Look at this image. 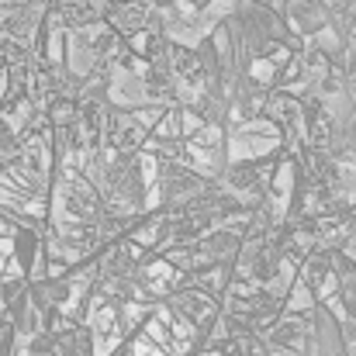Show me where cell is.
<instances>
[{"mask_svg": "<svg viewBox=\"0 0 356 356\" xmlns=\"http://www.w3.org/2000/svg\"><path fill=\"white\" fill-rule=\"evenodd\" d=\"M270 3L287 17V24L298 35H322L329 28V7H325V0H270Z\"/></svg>", "mask_w": 356, "mask_h": 356, "instance_id": "6da1fadb", "label": "cell"}, {"mask_svg": "<svg viewBox=\"0 0 356 356\" xmlns=\"http://www.w3.org/2000/svg\"><path fill=\"white\" fill-rule=\"evenodd\" d=\"M312 346H315V356H350L346 325H339L336 315L325 305H315V315H312Z\"/></svg>", "mask_w": 356, "mask_h": 356, "instance_id": "7a4b0ae2", "label": "cell"}, {"mask_svg": "<svg viewBox=\"0 0 356 356\" xmlns=\"http://www.w3.org/2000/svg\"><path fill=\"white\" fill-rule=\"evenodd\" d=\"M208 191V180H201L197 173H191L180 163L163 166V194L166 201H187V197H201Z\"/></svg>", "mask_w": 356, "mask_h": 356, "instance_id": "3957f363", "label": "cell"}, {"mask_svg": "<svg viewBox=\"0 0 356 356\" xmlns=\"http://www.w3.org/2000/svg\"><path fill=\"white\" fill-rule=\"evenodd\" d=\"M111 177V187L128 208H142V197H145V187H142V173L131 159H115V166L108 170Z\"/></svg>", "mask_w": 356, "mask_h": 356, "instance_id": "277c9868", "label": "cell"}, {"mask_svg": "<svg viewBox=\"0 0 356 356\" xmlns=\"http://www.w3.org/2000/svg\"><path fill=\"white\" fill-rule=\"evenodd\" d=\"M70 298V280H59V277H45V280H35V284H28V301L42 312V315H49V312H56L63 301Z\"/></svg>", "mask_w": 356, "mask_h": 356, "instance_id": "5b68a950", "label": "cell"}, {"mask_svg": "<svg viewBox=\"0 0 356 356\" xmlns=\"http://www.w3.org/2000/svg\"><path fill=\"white\" fill-rule=\"evenodd\" d=\"M332 277H336V287H339V301L346 308V315L356 322V263L346 252H332Z\"/></svg>", "mask_w": 356, "mask_h": 356, "instance_id": "8992f818", "label": "cell"}, {"mask_svg": "<svg viewBox=\"0 0 356 356\" xmlns=\"http://www.w3.org/2000/svg\"><path fill=\"white\" fill-rule=\"evenodd\" d=\"M201 249H204L208 259L225 263V259H236L238 252H242V238L232 236V232H215V236H208L201 242Z\"/></svg>", "mask_w": 356, "mask_h": 356, "instance_id": "52a82bcc", "label": "cell"}, {"mask_svg": "<svg viewBox=\"0 0 356 356\" xmlns=\"http://www.w3.org/2000/svg\"><path fill=\"white\" fill-rule=\"evenodd\" d=\"M56 350L63 356H94L90 336H87L83 329H73V332H66V336H56Z\"/></svg>", "mask_w": 356, "mask_h": 356, "instance_id": "ba28073f", "label": "cell"}, {"mask_svg": "<svg viewBox=\"0 0 356 356\" xmlns=\"http://www.w3.org/2000/svg\"><path fill=\"white\" fill-rule=\"evenodd\" d=\"M14 252H17L21 270H31L35 252H38V238H35V232H31V229H21V232L14 236Z\"/></svg>", "mask_w": 356, "mask_h": 356, "instance_id": "9c48e42d", "label": "cell"}, {"mask_svg": "<svg viewBox=\"0 0 356 356\" xmlns=\"http://www.w3.org/2000/svg\"><path fill=\"white\" fill-rule=\"evenodd\" d=\"M90 66H94V49L83 42V38H76L73 42V73H90Z\"/></svg>", "mask_w": 356, "mask_h": 356, "instance_id": "30bf717a", "label": "cell"}, {"mask_svg": "<svg viewBox=\"0 0 356 356\" xmlns=\"http://www.w3.org/2000/svg\"><path fill=\"white\" fill-rule=\"evenodd\" d=\"M14 336H17L14 322H3V325H0V356H10V350H14Z\"/></svg>", "mask_w": 356, "mask_h": 356, "instance_id": "8fae6325", "label": "cell"}, {"mask_svg": "<svg viewBox=\"0 0 356 356\" xmlns=\"http://www.w3.org/2000/svg\"><path fill=\"white\" fill-rule=\"evenodd\" d=\"M17 152V142H14V135L0 124V156H14Z\"/></svg>", "mask_w": 356, "mask_h": 356, "instance_id": "7c38bea8", "label": "cell"}, {"mask_svg": "<svg viewBox=\"0 0 356 356\" xmlns=\"http://www.w3.org/2000/svg\"><path fill=\"white\" fill-rule=\"evenodd\" d=\"M245 356H273V353H266V350H263V343H259V339H252V343H245Z\"/></svg>", "mask_w": 356, "mask_h": 356, "instance_id": "4fadbf2b", "label": "cell"}, {"mask_svg": "<svg viewBox=\"0 0 356 356\" xmlns=\"http://www.w3.org/2000/svg\"><path fill=\"white\" fill-rule=\"evenodd\" d=\"M170 3H177V0H156V7H170ZM187 3H191V7H197V10H204L211 0H187Z\"/></svg>", "mask_w": 356, "mask_h": 356, "instance_id": "5bb4252c", "label": "cell"}, {"mask_svg": "<svg viewBox=\"0 0 356 356\" xmlns=\"http://www.w3.org/2000/svg\"><path fill=\"white\" fill-rule=\"evenodd\" d=\"M346 14H350V17L356 21V0H346Z\"/></svg>", "mask_w": 356, "mask_h": 356, "instance_id": "9a60e30c", "label": "cell"}, {"mask_svg": "<svg viewBox=\"0 0 356 356\" xmlns=\"http://www.w3.org/2000/svg\"><path fill=\"white\" fill-rule=\"evenodd\" d=\"M346 87H350V94H353V101H356V76L353 80H346Z\"/></svg>", "mask_w": 356, "mask_h": 356, "instance_id": "2e32d148", "label": "cell"}, {"mask_svg": "<svg viewBox=\"0 0 356 356\" xmlns=\"http://www.w3.org/2000/svg\"><path fill=\"white\" fill-rule=\"evenodd\" d=\"M256 3H266V0H256Z\"/></svg>", "mask_w": 356, "mask_h": 356, "instance_id": "e0dca14e", "label": "cell"}]
</instances>
